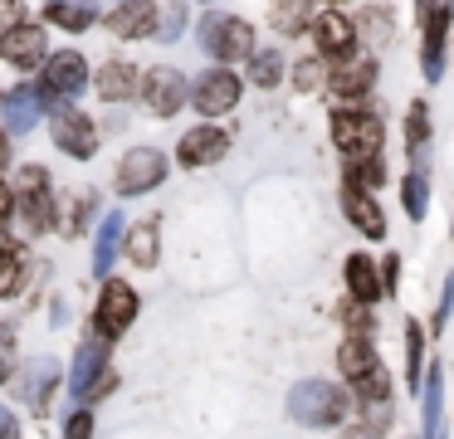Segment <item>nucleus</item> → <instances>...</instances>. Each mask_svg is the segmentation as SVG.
Wrapping results in <instances>:
<instances>
[{"mask_svg": "<svg viewBox=\"0 0 454 439\" xmlns=\"http://www.w3.org/2000/svg\"><path fill=\"white\" fill-rule=\"evenodd\" d=\"M288 410H294L298 425H342L347 396L333 380H298L294 396H288Z\"/></svg>", "mask_w": 454, "mask_h": 439, "instance_id": "f257e3e1", "label": "nucleus"}, {"mask_svg": "<svg viewBox=\"0 0 454 439\" xmlns=\"http://www.w3.org/2000/svg\"><path fill=\"white\" fill-rule=\"evenodd\" d=\"M333 142L342 146V156L352 166H366L381 152V122H376L372 113H337L333 117Z\"/></svg>", "mask_w": 454, "mask_h": 439, "instance_id": "f03ea898", "label": "nucleus"}, {"mask_svg": "<svg viewBox=\"0 0 454 439\" xmlns=\"http://www.w3.org/2000/svg\"><path fill=\"white\" fill-rule=\"evenodd\" d=\"M200 44H206V54L215 59H245L249 49H254V35H249L245 20L235 15H206V25H200Z\"/></svg>", "mask_w": 454, "mask_h": 439, "instance_id": "7ed1b4c3", "label": "nucleus"}, {"mask_svg": "<svg viewBox=\"0 0 454 439\" xmlns=\"http://www.w3.org/2000/svg\"><path fill=\"white\" fill-rule=\"evenodd\" d=\"M15 205H20V220L30 224V234L50 230L54 205H50V171H44V166H25L20 171V195H15Z\"/></svg>", "mask_w": 454, "mask_h": 439, "instance_id": "20e7f679", "label": "nucleus"}, {"mask_svg": "<svg viewBox=\"0 0 454 439\" xmlns=\"http://www.w3.org/2000/svg\"><path fill=\"white\" fill-rule=\"evenodd\" d=\"M132 317H137V293H132L128 283L108 278V288H103V298H98V312H93V327H98V337L113 341L118 332H128Z\"/></svg>", "mask_w": 454, "mask_h": 439, "instance_id": "39448f33", "label": "nucleus"}, {"mask_svg": "<svg viewBox=\"0 0 454 439\" xmlns=\"http://www.w3.org/2000/svg\"><path fill=\"white\" fill-rule=\"evenodd\" d=\"M161 176H167V156L152 152V146H132V152L122 156V166H118V191L122 195H142V191H152Z\"/></svg>", "mask_w": 454, "mask_h": 439, "instance_id": "423d86ee", "label": "nucleus"}, {"mask_svg": "<svg viewBox=\"0 0 454 439\" xmlns=\"http://www.w3.org/2000/svg\"><path fill=\"white\" fill-rule=\"evenodd\" d=\"M83 83H89V64H83V54H54L50 64H44L40 93H50V98H74Z\"/></svg>", "mask_w": 454, "mask_h": 439, "instance_id": "0eeeda50", "label": "nucleus"}, {"mask_svg": "<svg viewBox=\"0 0 454 439\" xmlns=\"http://www.w3.org/2000/svg\"><path fill=\"white\" fill-rule=\"evenodd\" d=\"M142 98H147V107L157 117H171L186 103V78H181L176 68H152V74L142 78Z\"/></svg>", "mask_w": 454, "mask_h": 439, "instance_id": "6e6552de", "label": "nucleus"}, {"mask_svg": "<svg viewBox=\"0 0 454 439\" xmlns=\"http://www.w3.org/2000/svg\"><path fill=\"white\" fill-rule=\"evenodd\" d=\"M54 142H59V152H69V156H93L98 152L93 122L83 113H74V107H59V113H54Z\"/></svg>", "mask_w": 454, "mask_h": 439, "instance_id": "1a4fd4ad", "label": "nucleus"}, {"mask_svg": "<svg viewBox=\"0 0 454 439\" xmlns=\"http://www.w3.org/2000/svg\"><path fill=\"white\" fill-rule=\"evenodd\" d=\"M235 103H239V78L225 74V68H215V74H206V78L196 83V107H200L206 117L230 113Z\"/></svg>", "mask_w": 454, "mask_h": 439, "instance_id": "9d476101", "label": "nucleus"}, {"mask_svg": "<svg viewBox=\"0 0 454 439\" xmlns=\"http://www.w3.org/2000/svg\"><path fill=\"white\" fill-rule=\"evenodd\" d=\"M0 59H5V64H15V68L40 64V59H44V29L25 20L20 29H11V35L0 39Z\"/></svg>", "mask_w": 454, "mask_h": 439, "instance_id": "9b49d317", "label": "nucleus"}, {"mask_svg": "<svg viewBox=\"0 0 454 439\" xmlns=\"http://www.w3.org/2000/svg\"><path fill=\"white\" fill-rule=\"evenodd\" d=\"M103 357H108V341H103V337H93V341H83V347H79V357H74V380H69V390L79 400H89V390L103 380V371H108V366H103Z\"/></svg>", "mask_w": 454, "mask_h": 439, "instance_id": "f8f14e48", "label": "nucleus"}, {"mask_svg": "<svg viewBox=\"0 0 454 439\" xmlns=\"http://www.w3.org/2000/svg\"><path fill=\"white\" fill-rule=\"evenodd\" d=\"M225 146H230V137L220 127H196V132L181 137V166H210L225 156Z\"/></svg>", "mask_w": 454, "mask_h": 439, "instance_id": "ddd939ff", "label": "nucleus"}, {"mask_svg": "<svg viewBox=\"0 0 454 439\" xmlns=\"http://www.w3.org/2000/svg\"><path fill=\"white\" fill-rule=\"evenodd\" d=\"M0 113H5V132H30V127L40 122V113H44L40 88H15V93H5Z\"/></svg>", "mask_w": 454, "mask_h": 439, "instance_id": "4468645a", "label": "nucleus"}, {"mask_svg": "<svg viewBox=\"0 0 454 439\" xmlns=\"http://www.w3.org/2000/svg\"><path fill=\"white\" fill-rule=\"evenodd\" d=\"M420 20H425V49H420V59H425V78H440V59H444V15H434V0H420Z\"/></svg>", "mask_w": 454, "mask_h": 439, "instance_id": "2eb2a0df", "label": "nucleus"}, {"mask_svg": "<svg viewBox=\"0 0 454 439\" xmlns=\"http://www.w3.org/2000/svg\"><path fill=\"white\" fill-rule=\"evenodd\" d=\"M372 83H376V64H372V59H347V64H337L333 78H327V88H333L337 98H356V93H366Z\"/></svg>", "mask_w": 454, "mask_h": 439, "instance_id": "dca6fc26", "label": "nucleus"}, {"mask_svg": "<svg viewBox=\"0 0 454 439\" xmlns=\"http://www.w3.org/2000/svg\"><path fill=\"white\" fill-rule=\"evenodd\" d=\"M342 205H347V215H352V224L362 234H372V239H381L386 234V220H381V210H376V200L362 191V185H352L347 181V191H342Z\"/></svg>", "mask_w": 454, "mask_h": 439, "instance_id": "f3484780", "label": "nucleus"}, {"mask_svg": "<svg viewBox=\"0 0 454 439\" xmlns=\"http://www.w3.org/2000/svg\"><path fill=\"white\" fill-rule=\"evenodd\" d=\"M152 25H157V10H152L147 0H128V5H118V10L108 15V29H113V35H122V39L147 35Z\"/></svg>", "mask_w": 454, "mask_h": 439, "instance_id": "a211bd4d", "label": "nucleus"}, {"mask_svg": "<svg viewBox=\"0 0 454 439\" xmlns=\"http://www.w3.org/2000/svg\"><path fill=\"white\" fill-rule=\"evenodd\" d=\"M313 39H317L323 54H347L352 39H356V29H352L347 15H323V20H313Z\"/></svg>", "mask_w": 454, "mask_h": 439, "instance_id": "6ab92c4d", "label": "nucleus"}, {"mask_svg": "<svg viewBox=\"0 0 454 439\" xmlns=\"http://www.w3.org/2000/svg\"><path fill=\"white\" fill-rule=\"evenodd\" d=\"M98 93L108 98V103H122V98H132V93H137V68H132L128 59H113V64H103Z\"/></svg>", "mask_w": 454, "mask_h": 439, "instance_id": "aec40b11", "label": "nucleus"}, {"mask_svg": "<svg viewBox=\"0 0 454 439\" xmlns=\"http://www.w3.org/2000/svg\"><path fill=\"white\" fill-rule=\"evenodd\" d=\"M54 380H59V366H54L50 357H40V361H30V371H25V380H20V396L30 400L35 410H44V400H50Z\"/></svg>", "mask_w": 454, "mask_h": 439, "instance_id": "412c9836", "label": "nucleus"}, {"mask_svg": "<svg viewBox=\"0 0 454 439\" xmlns=\"http://www.w3.org/2000/svg\"><path fill=\"white\" fill-rule=\"evenodd\" d=\"M347 288H352V298H362V302L381 298V278H376V263L366 259V254H352V259H347Z\"/></svg>", "mask_w": 454, "mask_h": 439, "instance_id": "4be33fe9", "label": "nucleus"}, {"mask_svg": "<svg viewBox=\"0 0 454 439\" xmlns=\"http://www.w3.org/2000/svg\"><path fill=\"white\" fill-rule=\"evenodd\" d=\"M118 244H122V215H108V220L98 224V244H93V269L108 278L113 259H118Z\"/></svg>", "mask_w": 454, "mask_h": 439, "instance_id": "5701e85b", "label": "nucleus"}, {"mask_svg": "<svg viewBox=\"0 0 454 439\" xmlns=\"http://www.w3.org/2000/svg\"><path fill=\"white\" fill-rule=\"evenodd\" d=\"M313 25V0H274V29L278 35H303Z\"/></svg>", "mask_w": 454, "mask_h": 439, "instance_id": "b1692460", "label": "nucleus"}, {"mask_svg": "<svg viewBox=\"0 0 454 439\" xmlns=\"http://www.w3.org/2000/svg\"><path fill=\"white\" fill-rule=\"evenodd\" d=\"M50 25L59 29H89L93 25V0H50Z\"/></svg>", "mask_w": 454, "mask_h": 439, "instance_id": "393cba45", "label": "nucleus"}, {"mask_svg": "<svg viewBox=\"0 0 454 439\" xmlns=\"http://www.w3.org/2000/svg\"><path fill=\"white\" fill-rule=\"evenodd\" d=\"M25 269H30L25 254L15 249V244H5V249H0V298H15V293L25 288Z\"/></svg>", "mask_w": 454, "mask_h": 439, "instance_id": "a878e982", "label": "nucleus"}, {"mask_svg": "<svg viewBox=\"0 0 454 439\" xmlns=\"http://www.w3.org/2000/svg\"><path fill=\"white\" fill-rule=\"evenodd\" d=\"M128 259L142 263V269H152V263H157V220H142L137 230L128 234Z\"/></svg>", "mask_w": 454, "mask_h": 439, "instance_id": "bb28decb", "label": "nucleus"}, {"mask_svg": "<svg viewBox=\"0 0 454 439\" xmlns=\"http://www.w3.org/2000/svg\"><path fill=\"white\" fill-rule=\"evenodd\" d=\"M352 390L362 400H386V396H391V376H386L381 361H372L366 371H356V376H352Z\"/></svg>", "mask_w": 454, "mask_h": 439, "instance_id": "cd10ccee", "label": "nucleus"}, {"mask_svg": "<svg viewBox=\"0 0 454 439\" xmlns=\"http://www.w3.org/2000/svg\"><path fill=\"white\" fill-rule=\"evenodd\" d=\"M337 361H342L347 376H356V371H366L376 361V351H372V341H366V337H356V332H352V337L342 341V351H337Z\"/></svg>", "mask_w": 454, "mask_h": 439, "instance_id": "c85d7f7f", "label": "nucleus"}, {"mask_svg": "<svg viewBox=\"0 0 454 439\" xmlns=\"http://www.w3.org/2000/svg\"><path fill=\"white\" fill-rule=\"evenodd\" d=\"M249 78H254L259 88H274L278 78H284V59H278V54H254V68H249Z\"/></svg>", "mask_w": 454, "mask_h": 439, "instance_id": "c756f323", "label": "nucleus"}, {"mask_svg": "<svg viewBox=\"0 0 454 439\" xmlns=\"http://www.w3.org/2000/svg\"><path fill=\"white\" fill-rule=\"evenodd\" d=\"M405 351H411V361H405V380L420 386V327H415V322H405Z\"/></svg>", "mask_w": 454, "mask_h": 439, "instance_id": "7c9ffc66", "label": "nucleus"}, {"mask_svg": "<svg viewBox=\"0 0 454 439\" xmlns=\"http://www.w3.org/2000/svg\"><path fill=\"white\" fill-rule=\"evenodd\" d=\"M362 35H366V44H386L391 39V15L386 10H366V20H362Z\"/></svg>", "mask_w": 454, "mask_h": 439, "instance_id": "2f4dec72", "label": "nucleus"}, {"mask_svg": "<svg viewBox=\"0 0 454 439\" xmlns=\"http://www.w3.org/2000/svg\"><path fill=\"white\" fill-rule=\"evenodd\" d=\"M405 215L425 220V176H405Z\"/></svg>", "mask_w": 454, "mask_h": 439, "instance_id": "473e14b6", "label": "nucleus"}, {"mask_svg": "<svg viewBox=\"0 0 454 439\" xmlns=\"http://www.w3.org/2000/svg\"><path fill=\"white\" fill-rule=\"evenodd\" d=\"M15 376V332L11 322H0V380Z\"/></svg>", "mask_w": 454, "mask_h": 439, "instance_id": "72a5a7b5", "label": "nucleus"}, {"mask_svg": "<svg viewBox=\"0 0 454 439\" xmlns=\"http://www.w3.org/2000/svg\"><path fill=\"white\" fill-rule=\"evenodd\" d=\"M25 25V0H0V39Z\"/></svg>", "mask_w": 454, "mask_h": 439, "instance_id": "f704fd0d", "label": "nucleus"}, {"mask_svg": "<svg viewBox=\"0 0 454 439\" xmlns=\"http://www.w3.org/2000/svg\"><path fill=\"white\" fill-rule=\"evenodd\" d=\"M89 435H93V419L79 410V415L69 419V429H64V439H89Z\"/></svg>", "mask_w": 454, "mask_h": 439, "instance_id": "c9c22d12", "label": "nucleus"}, {"mask_svg": "<svg viewBox=\"0 0 454 439\" xmlns=\"http://www.w3.org/2000/svg\"><path fill=\"white\" fill-rule=\"evenodd\" d=\"M157 35H161V39H176V35H181V5H167V25H161Z\"/></svg>", "mask_w": 454, "mask_h": 439, "instance_id": "e433bc0d", "label": "nucleus"}, {"mask_svg": "<svg viewBox=\"0 0 454 439\" xmlns=\"http://www.w3.org/2000/svg\"><path fill=\"white\" fill-rule=\"evenodd\" d=\"M294 78H298V88H317V64H313V59H303Z\"/></svg>", "mask_w": 454, "mask_h": 439, "instance_id": "4c0bfd02", "label": "nucleus"}, {"mask_svg": "<svg viewBox=\"0 0 454 439\" xmlns=\"http://www.w3.org/2000/svg\"><path fill=\"white\" fill-rule=\"evenodd\" d=\"M0 439H20V425H15V415L5 405H0Z\"/></svg>", "mask_w": 454, "mask_h": 439, "instance_id": "58836bf2", "label": "nucleus"}, {"mask_svg": "<svg viewBox=\"0 0 454 439\" xmlns=\"http://www.w3.org/2000/svg\"><path fill=\"white\" fill-rule=\"evenodd\" d=\"M411 142H425V107H411Z\"/></svg>", "mask_w": 454, "mask_h": 439, "instance_id": "ea45409f", "label": "nucleus"}, {"mask_svg": "<svg viewBox=\"0 0 454 439\" xmlns=\"http://www.w3.org/2000/svg\"><path fill=\"white\" fill-rule=\"evenodd\" d=\"M11 205H15V195H11V185L0 181V220H5V215H11Z\"/></svg>", "mask_w": 454, "mask_h": 439, "instance_id": "a19ab883", "label": "nucleus"}, {"mask_svg": "<svg viewBox=\"0 0 454 439\" xmlns=\"http://www.w3.org/2000/svg\"><path fill=\"white\" fill-rule=\"evenodd\" d=\"M0 161H5V137H0Z\"/></svg>", "mask_w": 454, "mask_h": 439, "instance_id": "79ce46f5", "label": "nucleus"}]
</instances>
